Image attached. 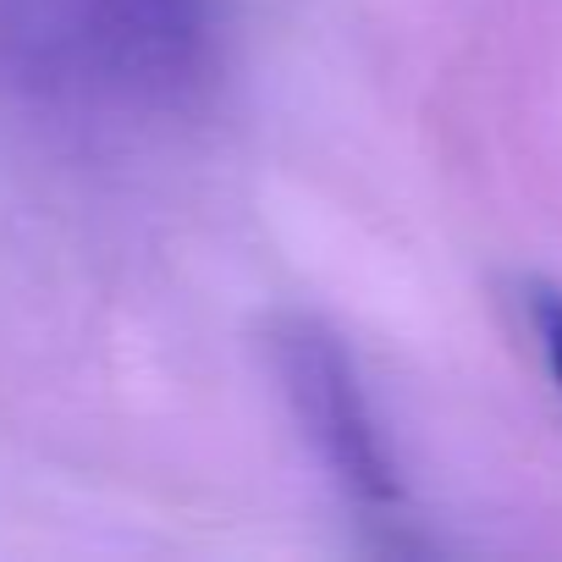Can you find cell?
Instances as JSON below:
<instances>
[{
  "label": "cell",
  "instance_id": "3",
  "mask_svg": "<svg viewBox=\"0 0 562 562\" xmlns=\"http://www.w3.org/2000/svg\"><path fill=\"white\" fill-rule=\"evenodd\" d=\"M529 326H535V342L546 353L551 381L562 386V293H535L529 299Z\"/></svg>",
  "mask_w": 562,
  "mask_h": 562
},
{
  "label": "cell",
  "instance_id": "2",
  "mask_svg": "<svg viewBox=\"0 0 562 562\" xmlns=\"http://www.w3.org/2000/svg\"><path fill=\"white\" fill-rule=\"evenodd\" d=\"M276 375H281V392H288L304 436L315 441L321 463L331 469V480L359 507H392L397 474H392L386 441L375 430V414L364 403V386H359L342 342L310 321L281 326L276 331Z\"/></svg>",
  "mask_w": 562,
  "mask_h": 562
},
{
  "label": "cell",
  "instance_id": "1",
  "mask_svg": "<svg viewBox=\"0 0 562 562\" xmlns=\"http://www.w3.org/2000/svg\"><path fill=\"white\" fill-rule=\"evenodd\" d=\"M215 72L210 0H0V89L29 111L127 127L199 105Z\"/></svg>",
  "mask_w": 562,
  "mask_h": 562
}]
</instances>
